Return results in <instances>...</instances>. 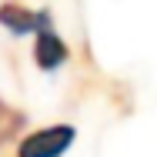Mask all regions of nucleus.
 I'll return each instance as SVG.
<instances>
[{"instance_id": "1", "label": "nucleus", "mask_w": 157, "mask_h": 157, "mask_svg": "<svg viewBox=\"0 0 157 157\" xmlns=\"http://www.w3.org/2000/svg\"><path fill=\"white\" fill-rule=\"evenodd\" d=\"M74 137H77V127L74 124L40 127V130H33V134H27V137L20 140L17 154L20 157H63L70 151Z\"/></svg>"}, {"instance_id": "2", "label": "nucleus", "mask_w": 157, "mask_h": 157, "mask_svg": "<svg viewBox=\"0 0 157 157\" xmlns=\"http://www.w3.org/2000/svg\"><path fill=\"white\" fill-rule=\"evenodd\" d=\"M0 27L24 37V33H37L44 27H54V17H50V10H30L17 0H7V3H0Z\"/></svg>"}, {"instance_id": "3", "label": "nucleus", "mask_w": 157, "mask_h": 157, "mask_svg": "<svg viewBox=\"0 0 157 157\" xmlns=\"http://www.w3.org/2000/svg\"><path fill=\"white\" fill-rule=\"evenodd\" d=\"M33 60L40 70H57L63 60H67V44L54 33V27H44L37 30V40H33Z\"/></svg>"}, {"instance_id": "4", "label": "nucleus", "mask_w": 157, "mask_h": 157, "mask_svg": "<svg viewBox=\"0 0 157 157\" xmlns=\"http://www.w3.org/2000/svg\"><path fill=\"white\" fill-rule=\"evenodd\" d=\"M24 124H27V114L17 110V107H10V104L0 97V147L10 144V140L24 130Z\"/></svg>"}]
</instances>
